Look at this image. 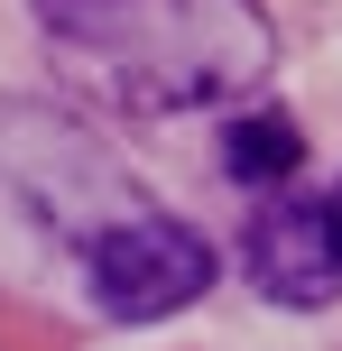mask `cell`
Listing matches in <instances>:
<instances>
[{
    "label": "cell",
    "mask_w": 342,
    "mask_h": 351,
    "mask_svg": "<svg viewBox=\"0 0 342 351\" xmlns=\"http://www.w3.org/2000/svg\"><path fill=\"white\" fill-rule=\"evenodd\" d=\"M84 278H93V305L102 315L158 324V315H185L213 287V250H204V231L167 222V213H130V222H111L84 250Z\"/></svg>",
    "instance_id": "cell-3"
},
{
    "label": "cell",
    "mask_w": 342,
    "mask_h": 351,
    "mask_svg": "<svg viewBox=\"0 0 342 351\" xmlns=\"http://www.w3.org/2000/svg\"><path fill=\"white\" fill-rule=\"evenodd\" d=\"M324 213H333V250H342V185H333V194H324Z\"/></svg>",
    "instance_id": "cell-6"
},
{
    "label": "cell",
    "mask_w": 342,
    "mask_h": 351,
    "mask_svg": "<svg viewBox=\"0 0 342 351\" xmlns=\"http://www.w3.org/2000/svg\"><path fill=\"white\" fill-rule=\"evenodd\" d=\"M296 167H306V130L287 111H241L222 130V176L232 185H287Z\"/></svg>",
    "instance_id": "cell-5"
},
{
    "label": "cell",
    "mask_w": 342,
    "mask_h": 351,
    "mask_svg": "<svg viewBox=\"0 0 342 351\" xmlns=\"http://www.w3.org/2000/svg\"><path fill=\"white\" fill-rule=\"evenodd\" d=\"M28 10L130 111L241 102L278 65V28L259 19V0H28Z\"/></svg>",
    "instance_id": "cell-1"
},
{
    "label": "cell",
    "mask_w": 342,
    "mask_h": 351,
    "mask_svg": "<svg viewBox=\"0 0 342 351\" xmlns=\"http://www.w3.org/2000/svg\"><path fill=\"white\" fill-rule=\"evenodd\" d=\"M241 268L259 278V296H278V305H333V287H342V250H333V213L324 204H269L250 222V241H241Z\"/></svg>",
    "instance_id": "cell-4"
},
{
    "label": "cell",
    "mask_w": 342,
    "mask_h": 351,
    "mask_svg": "<svg viewBox=\"0 0 342 351\" xmlns=\"http://www.w3.org/2000/svg\"><path fill=\"white\" fill-rule=\"evenodd\" d=\"M0 204H19L37 231H56V241H102L111 222H130V213H148L139 194H130V176H111L93 158V139L74 121H56V111H0Z\"/></svg>",
    "instance_id": "cell-2"
}]
</instances>
